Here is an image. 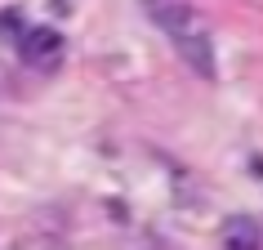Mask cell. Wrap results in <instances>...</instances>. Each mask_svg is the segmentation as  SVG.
<instances>
[{
  "label": "cell",
  "mask_w": 263,
  "mask_h": 250,
  "mask_svg": "<svg viewBox=\"0 0 263 250\" xmlns=\"http://www.w3.org/2000/svg\"><path fill=\"white\" fill-rule=\"evenodd\" d=\"M254 237H259V228H254L250 219H241V223L232 219V223H228V250H254V246H259Z\"/></svg>",
  "instance_id": "cell-3"
},
{
  "label": "cell",
  "mask_w": 263,
  "mask_h": 250,
  "mask_svg": "<svg viewBox=\"0 0 263 250\" xmlns=\"http://www.w3.org/2000/svg\"><path fill=\"white\" fill-rule=\"evenodd\" d=\"M152 18L161 23V31H165L170 41H174V49L183 54V63L196 72V76H214V49H210V31L205 23H201V14H196L192 5H152Z\"/></svg>",
  "instance_id": "cell-1"
},
{
  "label": "cell",
  "mask_w": 263,
  "mask_h": 250,
  "mask_svg": "<svg viewBox=\"0 0 263 250\" xmlns=\"http://www.w3.org/2000/svg\"><path fill=\"white\" fill-rule=\"evenodd\" d=\"M18 54L31 67H54L58 58H63V36L54 27H27L18 36Z\"/></svg>",
  "instance_id": "cell-2"
}]
</instances>
